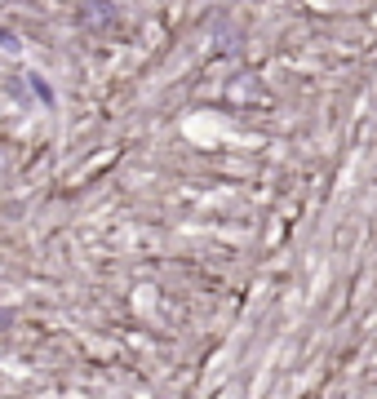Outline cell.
<instances>
[{
    "mask_svg": "<svg viewBox=\"0 0 377 399\" xmlns=\"http://www.w3.org/2000/svg\"><path fill=\"white\" fill-rule=\"evenodd\" d=\"M107 9H111L107 0H89V5H85V23H107V18H111Z\"/></svg>",
    "mask_w": 377,
    "mask_h": 399,
    "instance_id": "6da1fadb",
    "label": "cell"
},
{
    "mask_svg": "<svg viewBox=\"0 0 377 399\" xmlns=\"http://www.w3.org/2000/svg\"><path fill=\"white\" fill-rule=\"evenodd\" d=\"M9 324H13V315H9V311H5V306H0V332H5V328H9Z\"/></svg>",
    "mask_w": 377,
    "mask_h": 399,
    "instance_id": "7a4b0ae2",
    "label": "cell"
}]
</instances>
